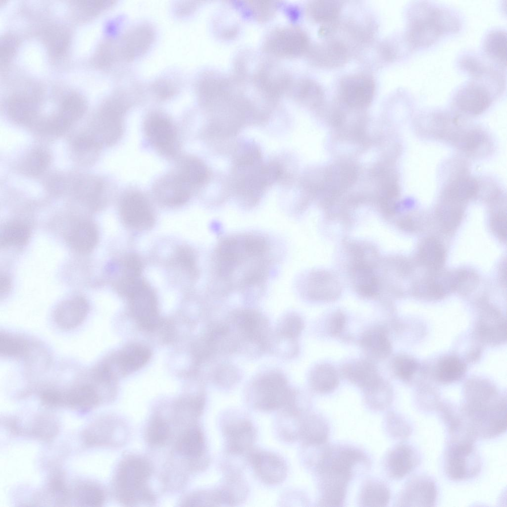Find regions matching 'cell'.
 I'll list each match as a JSON object with an SVG mask.
<instances>
[{
  "label": "cell",
  "instance_id": "cell-26",
  "mask_svg": "<svg viewBox=\"0 0 507 507\" xmlns=\"http://www.w3.org/2000/svg\"><path fill=\"white\" fill-rule=\"evenodd\" d=\"M63 394V405L80 410L96 406L100 397L97 388L91 382L77 385Z\"/></svg>",
  "mask_w": 507,
  "mask_h": 507
},
{
  "label": "cell",
  "instance_id": "cell-9",
  "mask_svg": "<svg viewBox=\"0 0 507 507\" xmlns=\"http://www.w3.org/2000/svg\"><path fill=\"white\" fill-rule=\"evenodd\" d=\"M438 491L435 481L425 475L409 479L399 493L396 500L397 507H425L435 506Z\"/></svg>",
  "mask_w": 507,
  "mask_h": 507
},
{
  "label": "cell",
  "instance_id": "cell-1",
  "mask_svg": "<svg viewBox=\"0 0 507 507\" xmlns=\"http://www.w3.org/2000/svg\"><path fill=\"white\" fill-rule=\"evenodd\" d=\"M406 41L412 49L428 47L442 35L458 31L459 18L449 8L417 1L407 11Z\"/></svg>",
  "mask_w": 507,
  "mask_h": 507
},
{
  "label": "cell",
  "instance_id": "cell-17",
  "mask_svg": "<svg viewBox=\"0 0 507 507\" xmlns=\"http://www.w3.org/2000/svg\"><path fill=\"white\" fill-rule=\"evenodd\" d=\"M315 475L319 494L318 506L333 507L342 506L350 480L330 471L322 472Z\"/></svg>",
  "mask_w": 507,
  "mask_h": 507
},
{
  "label": "cell",
  "instance_id": "cell-4",
  "mask_svg": "<svg viewBox=\"0 0 507 507\" xmlns=\"http://www.w3.org/2000/svg\"><path fill=\"white\" fill-rule=\"evenodd\" d=\"M231 323L237 332V351L252 355L260 354L267 350L270 333L268 320L260 312L247 308L238 310L231 316Z\"/></svg>",
  "mask_w": 507,
  "mask_h": 507
},
{
  "label": "cell",
  "instance_id": "cell-16",
  "mask_svg": "<svg viewBox=\"0 0 507 507\" xmlns=\"http://www.w3.org/2000/svg\"><path fill=\"white\" fill-rule=\"evenodd\" d=\"M120 214L125 223L138 230L151 227L154 217L151 207L146 198L139 193L126 194L120 203Z\"/></svg>",
  "mask_w": 507,
  "mask_h": 507
},
{
  "label": "cell",
  "instance_id": "cell-30",
  "mask_svg": "<svg viewBox=\"0 0 507 507\" xmlns=\"http://www.w3.org/2000/svg\"><path fill=\"white\" fill-rule=\"evenodd\" d=\"M391 497L389 488L377 479H368L363 484L358 496L361 507H386Z\"/></svg>",
  "mask_w": 507,
  "mask_h": 507
},
{
  "label": "cell",
  "instance_id": "cell-40",
  "mask_svg": "<svg viewBox=\"0 0 507 507\" xmlns=\"http://www.w3.org/2000/svg\"><path fill=\"white\" fill-rule=\"evenodd\" d=\"M30 231L25 224L19 221L8 222L0 232V245L3 246L24 245L28 241Z\"/></svg>",
  "mask_w": 507,
  "mask_h": 507
},
{
  "label": "cell",
  "instance_id": "cell-55",
  "mask_svg": "<svg viewBox=\"0 0 507 507\" xmlns=\"http://www.w3.org/2000/svg\"><path fill=\"white\" fill-rule=\"evenodd\" d=\"M123 261V276L140 277L142 264L136 255L130 254L125 257Z\"/></svg>",
  "mask_w": 507,
  "mask_h": 507
},
{
  "label": "cell",
  "instance_id": "cell-23",
  "mask_svg": "<svg viewBox=\"0 0 507 507\" xmlns=\"http://www.w3.org/2000/svg\"><path fill=\"white\" fill-rule=\"evenodd\" d=\"M190 187L174 173L159 180L154 190L156 197L161 202L176 206L188 201L190 195Z\"/></svg>",
  "mask_w": 507,
  "mask_h": 507
},
{
  "label": "cell",
  "instance_id": "cell-12",
  "mask_svg": "<svg viewBox=\"0 0 507 507\" xmlns=\"http://www.w3.org/2000/svg\"><path fill=\"white\" fill-rule=\"evenodd\" d=\"M266 48L281 56L299 55L309 49L306 34L296 27H286L272 32L266 41Z\"/></svg>",
  "mask_w": 507,
  "mask_h": 507
},
{
  "label": "cell",
  "instance_id": "cell-60",
  "mask_svg": "<svg viewBox=\"0 0 507 507\" xmlns=\"http://www.w3.org/2000/svg\"><path fill=\"white\" fill-rule=\"evenodd\" d=\"M10 288V282L9 278L5 276H1L0 277V292L1 294H5Z\"/></svg>",
  "mask_w": 507,
  "mask_h": 507
},
{
  "label": "cell",
  "instance_id": "cell-42",
  "mask_svg": "<svg viewBox=\"0 0 507 507\" xmlns=\"http://www.w3.org/2000/svg\"><path fill=\"white\" fill-rule=\"evenodd\" d=\"M478 189L476 182L467 177L458 178L451 182L445 192V197L457 203L473 197Z\"/></svg>",
  "mask_w": 507,
  "mask_h": 507
},
{
  "label": "cell",
  "instance_id": "cell-29",
  "mask_svg": "<svg viewBox=\"0 0 507 507\" xmlns=\"http://www.w3.org/2000/svg\"><path fill=\"white\" fill-rule=\"evenodd\" d=\"M98 239V231L91 222L83 221L77 224L70 231L68 241L70 246L80 253H87L94 249Z\"/></svg>",
  "mask_w": 507,
  "mask_h": 507
},
{
  "label": "cell",
  "instance_id": "cell-36",
  "mask_svg": "<svg viewBox=\"0 0 507 507\" xmlns=\"http://www.w3.org/2000/svg\"><path fill=\"white\" fill-rule=\"evenodd\" d=\"M507 34L501 29L491 30L485 36L483 48L486 54L499 64L506 66Z\"/></svg>",
  "mask_w": 507,
  "mask_h": 507
},
{
  "label": "cell",
  "instance_id": "cell-56",
  "mask_svg": "<svg viewBox=\"0 0 507 507\" xmlns=\"http://www.w3.org/2000/svg\"><path fill=\"white\" fill-rule=\"evenodd\" d=\"M16 47L15 39L11 36H5L0 40V55L1 64L6 63L13 55Z\"/></svg>",
  "mask_w": 507,
  "mask_h": 507
},
{
  "label": "cell",
  "instance_id": "cell-25",
  "mask_svg": "<svg viewBox=\"0 0 507 507\" xmlns=\"http://www.w3.org/2000/svg\"><path fill=\"white\" fill-rule=\"evenodd\" d=\"M361 347L366 355L372 359L381 360L391 352V345L382 327H377L366 331L360 340Z\"/></svg>",
  "mask_w": 507,
  "mask_h": 507
},
{
  "label": "cell",
  "instance_id": "cell-28",
  "mask_svg": "<svg viewBox=\"0 0 507 507\" xmlns=\"http://www.w3.org/2000/svg\"><path fill=\"white\" fill-rule=\"evenodd\" d=\"M175 174L189 187L203 185L208 176L204 163L192 156L182 158L178 164Z\"/></svg>",
  "mask_w": 507,
  "mask_h": 507
},
{
  "label": "cell",
  "instance_id": "cell-37",
  "mask_svg": "<svg viewBox=\"0 0 507 507\" xmlns=\"http://www.w3.org/2000/svg\"><path fill=\"white\" fill-rule=\"evenodd\" d=\"M35 102L24 96L12 97L7 104V112L11 119L16 123L25 124L32 120L36 111Z\"/></svg>",
  "mask_w": 507,
  "mask_h": 507
},
{
  "label": "cell",
  "instance_id": "cell-6",
  "mask_svg": "<svg viewBox=\"0 0 507 507\" xmlns=\"http://www.w3.org/2000/svg\"><path fill=\"white\" fill-rule=\"evenodd\" d=\"M481 460L474 443L449 442L444 457L445 471L455 481L472 479L481 471Z\"/></svg>",
  "mask_w": 507,
  "mask_h": 507
},
{
  "label": "cell",
  "instance_id": "cell-53",
  "mask_svg": "<svg viewBox=\"0 0 507 507\" xmlns=\"http://www.w3.org/2000/svg\"><path fill=\"white\" fill-rule=\"evenodd\" d=\"M176 260L179 264L192 275L196 273V264L194 255L188 249L182 248L176 254Z\"/></svg>",
  "mask_w": 507,
  "mask_h": 507
},
{
  "label": "cell",
  "instance_id": "cell-24",
  "mask_svg": "<svg viewBox=\"0 0 507 507\" xmlns=\"http://www.w3.org/2000/svg\"><path fill=\"white\" fill-rule=\"evenodd\" d=\"M343 376L363 390L375 383L380 378L377 368L369 360H356L345 364L341 369Z\"/></svg>",
  "mask_w": 507,
  "mask_h": 507
},
{
  "label": "cell",
  "instance_id": "cell-13",
  "mask_svg": "<svg viewBox=\"0 0 507 507\" xmlns=\"http://www.w3.org/2000/svg\"><path fill=\"white\" fill-rule=\"evenodd\" d=\"M375 83L369 75L355 73L341 79L339 94L343 101L352 107H362L371 101L375 92Z\"/></svg>",
  "mask_w": 507,
  "mask_h": 507
},
{
  "label": "cell",
  "instance_id": "cell-59",
  "mask_svg": "<svg viewBox=\"0 0 507 507\" xmlns=\"http://www.w3.org/2000/svg\"><path fill=\"white\" fill-rule=\"evenodd\" d=\"M492 226L496 233L501 238H506V218L503 215H497L493 219Z\"/></svg>",
  "mask_w": 507,
  "mask_h": 507
},
{
  "label": "cell",
  "instance_id": "cell-27",
  "mask_svg": "<svg viewBox=\"0 0 507 507\" xmlns=\"http://www.w3.org/2000/svg\"><path fill=\"white\" fill-rule=\"evenodd\" d=\"M222 506H233L242 503L247 498L248 486L241 474L225 475L218 488Z\"/></svg>",
  "mask_w": 507,
  "mask_h": 507
},
{
  "label": "cell",
  "instance_id": "cell-44",
  "mask_svg": "<svg viewBox=\"0 0 507 507\" xmlns=\"http://www.w3.org/2000/svg\"><path fill=\"white\" fill-rule=\"evenodd\" d=\"M466 366L459 358L454 356L444 357L437 367V376L444 382H451L460 379L464 374Z\"/></svg>",
  "mask_w": 507,
  "mask_h": 507
},
{
  "label": "cell",
  "instance_id": "cell-50",
  "mask_svg": "<svg viewBox=\"0 0 507 507\" xmlns=\"http://www.w3.org/2000/svg\"><path fill=\"white\" fill-rule=\"evenodd\" d=\"M395 374L403 380L411 378L416 369V362L412 358L405 355L399 356L393 363Z\"/></svg>",
  "mask_w": 507,
  "mask_h": 507
},
{
  "label": "cell",
  "instance_id": "cell-2",
  "mask_svg": "<svg viewBox=\"0 0 507 507\" xmlns=\"http://www.w3.org/2000/svg\"><path fill=\"white\" fill-rule=\"evenodd\" d=\"M268 248L264 238L256 235L246 234L224 239L217 252L220 275L229 279L242 265L249 262H265Z\"/></svg>",
  "mask_w": 507,
  "mask_h": 507
},
{
  "label": "cell",
  "instance_id": "cell-45",
  "mask_svg": "<svg viewBox=\"0 0 507 507\" xmlns=\"http://www.w3.org/2000/svg\"><path fill=\"white\" fill-rule=\"evenodd\" d=\"M303 319L297 314L290 312L283 315L277 325V335L289 339H296L303 330Z\"/></svg>",
  "mask_w": 507,
  "mask_h": 507
},
{
  "label": "cell",
  "instance_id": "cell-11",
  "mask_svg": "<svg viewBox=\"0 0 507 507\" xmlns=\"http://www.w3.org/2000/svg\"><path fill=\"white\" fill-rule=\"evenodd\" d=\"M248 462L257 477L266 484H279L287 476L285 460L274 453L253 448L249 453Z\"/></svg>",
  "mask_w": 507,
  "mask_h": 507
},
{
  "label": "cell",
  "instance_id": "cell-19",
  "mask_svg": "<svg viewBox=\"0 0 507 507\" xmlns=\"http://www.w3.org/2000/svg\"><path fill=\"white\" fill-rule=\"evenodd\" d=\"M146 135L151 143L160 152L172 155L176 149V135L172 123L164 116L154 115L145 125Z\"/></svg>",
  "mask_w": 507,
  "mask_h": 507
},
{
  "label": "cell",
  "instance_id": "cell-51",
  "mask_svg": "<svg viewBox=\"0 0 507 507\" xmlns=\"http://www.w3.org/2000/svg\"><path fill=\"white\" fill-rule=\"evenodd\" d=\"M238 369L230 364L220 365L216 374V379L220 386L229 387L236 383L240 379Z\"/></svg>",
  "mask_w": 507,
  "mask_h": 507
},
{
  "label": "cell",
  "instance_id": "cell-7",
  "mask_svg": "<svg viewBox=\"0 0 507 507\" xmlns=\"http://www.w3.org/2000/svg\"><path fill=\"white\" fill-rule=\"evenodd\" d=\"M370 465L368 456L362 450L347 445L329 444L313 472L329 470L352 479L358 473L367 471Z\"/></svg>",
  "mask_w": 507,
  "mask_h": 507
},
{
  "label": "cell",
  "instance_id": "cell-21",
  "mask_svg": "<svg viewBox=\"0 0 507 507\" xmlns=\"http://www.w3.org/2000/svg\"><path fill=\"white\" fill-rule=\"evenodd\" d=\"M89 306L83 297L76 296L61 303L54 312L56 324L65 330L74 329L80 325L86 318Z\"/></svg>",
  "mask_w": 507,
  "mask_h": 507
},
{
  "label": "cell",
  "instance_id": "cell-22",
  "mask_svg": "<svg viewBox=\"0 0 507 507\" xmlns=\"http://www.w3.org/2000/svg\"><path fill=\"white\" fill-rule=\"evenodd\" d=\"M86 109V102L81 96L69 95L62 101L57 114L50 122V130L56 134L64 133L82 117Z\"/></svg>",
  "mask_w": 507,
  "mask_h": 507
},
{
  "label": "cell",
  "instance_id": "cell-38",
  "mask_svg": "<svg viewBox=\"0 0 507 507\" xmlns=\"http://www.w3.org/2000/svg\"><path fill=\"white\" fill-rule=\"evenodd\" d=\"M205 447L203 434L197 427H193L186 432L178 444L180 453L191 458H198L203 456Z\"/></svg>",
  "mask_w": 507,
  "mask_h": 507
},
{
  "label": "cell",
  "instance_id": "cell-57",
  "mask_svg": "<svg viewBox=\"0 0 507 507\" xmlns=\"http://www.w3.org/2000/svg\"><path fill=\"white\" fill-rule=\"evenodd\" d=\"M42 403L49 406H57L63 405V392L54 389H48L41 395Z\"/></svg>",
  "mask_w": 507,
  "mask_h": 507
},
{
  "label": "cell",
  "instance_id": "cell-10",
  "mask_svg": "<svg viewBox=\"0 0 507 507\" xmlns=\"http://www.w3.org/2000/svg\"><path fill=\"white\" fill-rule=\"evenodd\" d=\"M482 76L475 77L460 87L454 100L459 109L468 114H478L490 105L493 96L490 83L482 82Z\"/></svg>",
  "mask_w": 507,
  "mask_h": 507
},
{
  "label": "cell",
  "instance_id": "cell-32",
  "mask_svg": "<svg viewBox=\"0 0 507 507\" xmlns=\"http://www.w3.org/2000/svg\"><path fill=\"white\" fill-rule=\"evenodd\" d=\"M339 377L334 367L327 363L318 364L310 371L309 383L312 389L320 394L334 390L339 384Z\"/></svg>",
  "mask_w": 507,
  "mask_h": 507
},
{
  "label": "cell",
  "instance_id": "cell-46",
  "mask_svg": "<svg viewBox=\"0 0 507 507\" xmlns=\"http://www.w3.org/2000/svg\"><path fill=\"white\" fill-rule=\"evenodd\" d=\"M78 503L84 506H101L104 501V494L98 486L91 483L79 485L75 491Z\"/></svg>",
  "mask_w": 507,
  "mask_h": 507
},
{
  "label": "cell",
  "instance_id": "cell-43",
  "mask_svg": "<svg viewBox=\"0 0 507 507\" xmlns=\"http://www.w3.org/2000/svg\"><path fill=\"white\" fill-rule=\"evenodd\" d=\"M383 425L387 435L396 440L406 439L412 431V427L407 420L394 411H389L386 414Z\"/></svg>",
  "mask_w": 507,
  "mask_h": 507
},
{
  "label": "cell",
  "instance_id": "cell-41",
  "mask_svg": "<svg viewBox=\"0 0 507 507\" xmlns=\"http://www.w3.org/2000/svg\"><path fill=\"white\" fill-rule=\"evenodd\" d=\"M308 13L316 21L328 23L335 20L339 15L341 4L335 0H317L309 4Z\"/></svg>",
  "mask_w": 507,
  "mask_h": 507
},
{
  "label": "cell",
  "instance_id": "cell-33",
  "mask_svg": "<svg viewBox=\"0 0 507 507\" xmlns=\"http://www.w3.org/2000/svg\"><path fill=\"white\" fill-rule=\"evenodd\" d=\"M26 338L5 332L0 333V354L4 357L26 359L34 347Z\"/></svg>",
  "mask_w": 507,
  "mask_h": 507
},
{
  "label": "cell",
  "instance_id": "cell-14",
  "mask_svg": "<svg viewBox=\"0 0 507 507\" xmlns=\"http://www.w3.org/2000/svg\"><path fill=\"white\" fill-rule=\"evenodd\" d=\"M122 107L115 104L105 106L97 116L93 124V134L89 135L101 146L112 145L120 137L122 130Z\"/></svg>",
  "mask_w": 507,
  "mask_h": 507
},
{
  "label": "cell",
  "instance_id": "cell-15",
  "mask_svg": "<svg viewBox=\"0 0 507 507\" xmlns=\"http://www.w3.org/2000/svg\"><path fill=\"white\" fill-rule=\"evenodd\" d=\"M420 455L416 449L406 443L395 445L386 454L384 467L387 475L399 480L408 475L419 464Z\"/></svg>",
  "mask_w": 507,
  "mask_h": 507
},
{
  "label": "cell",
  "instance_id": "cell-35",
  "mask_svg": "<svg viewBox=\"0 0 507 507\" xmlns=\"http://www.w3.org/2000/svg\"><path fill=\"white\" fill-rule=\"evenodd\" d=\"M363 391L365 403L371 410H383L387 408L391 403V390L388 384L381 378Z\"/></svg>",
  "mask_w": 507,
  "mask_h": 507
},
{
  "label": "cell",
  "instance_id": "cell-5",
  "mask_svg": "<svg viewBox=\"0 0 507 507\" xmlns=\"http://www.w3.org/2000/svg\"><path fill=\"white\" fill-rule=\"evenodd\" d=\"M224 440L225 455L248 457L256 438L252 422L246 416L236 411H228L221 420Z\"/></svg>",
  "mask_w": 507,
  "mask_h": 507
},
{
  "label": "cell",
  "instance_id": "cell-52",
  "mask_svg": "<svg viewBox=\"0 0 507 507\" xmlns=\"http://www.w3.org/2000/svg\"><path fill=\"white\" fill-rule=\"evenodd\" d=\"M459 64L463 70L474 77L483 76L491 70L490 68H487L480 60L472 55L462 57L460 60Z\"/></svg>",
  "mask_w": 507,
  "mask_h": 507
},
{
  "label": "cell",
  "instance_id": "cell-3",
  "mask_svg": "<svg viewBox=\"0 0 507 507\" xmlns=\"http://www.w3.org/2000/svg\"><path fill=\"white\" fill-rule=\"evenodd\" d=\"M296 390L290 388L285 375L277 370H268L250 382L247 399L255 409L262 411L280 410L292 399Z\"/></svg>",
  "mask_w": 507,
  "mask_h": 507
},
{
  "label": "cell",
  "instance_id": "cell-54",
  "mask_svg": "<svg viewBox=\"0 0 507 507\" xmlns=\"http://www.w3.org/2000/svg\"><path fill=\"white\" fill-rule=\"evenodd\" d=\"M346 322V316L342 312H335L331 315L327 323L328 333L333 336L340 334L345 326Z\"/></svg>",
  "mask_w": 507,
  "mask_h": 507
},
{
  "label": "cell",
  "instance_id": "cell-20",
  "mask_svg": "<svg viewBox=\"0 0 507 507\" xmlns=\"http://www.w3.org/2000/svg\"><path fill=\"white\" fill-rule=\"evenodd\" d=\"M312 62L322 67H335L344 63L349 56L346 45L340 40L329 39L319 42L309 50Z\"/></svg>",
  "mask_w": 507,
  "mask_h": 507
},
{
  "label": "cell",
  "instance_id": "cell-39",
  "mask_svg": "<svg viewBox=\"0 0 507 507\" xmlns=\"http://www.w3.org/2000/svg\"><path fill=\"white\" fill-rule=\"evenodd\" d=\"M418 254L421 262L432 269L440 268L445 260V253L443 246L433 238L427 239L421 244Z\"/></svg>",
  "mask_w": 507,
  "mask_h": 507
},
{
  "label": "cell",
  "instance_id": "cell-58",
  "mask_svg": "<svg viewBox=\"0 0 507 507\" xmlns=\"http://www.w3.org/2000/svg\"><path fill=\"white\" fill-rule=\"evenodd\" d=\"M252 5V11L258 18H266L271 16L275 10V5L269 1L257 2Z\"/></svg>",
  "mask_w": 507,
  "mask_h": 507
},
{
  "label": "cell",
  "instance_id": "cell-47",
  "mask_svg": "<svg viewBox=\"0 0 507 507\" xmlns=\"http://www.w3.org/2000/svg\"><path fill=\"white\" fill-rule=\"evenodd\" d=\"M50 156L44 150L37 149L32 152L24 161V171L30 175H37L47 168Z\"/></svg>",
  "mask_w": 507,
  "mask_h": 507
},
{
  "label": "cell",
  "instance_id": "cell-18",
  "mask_svg": "<svg viewBox=\"0 0 507 507\" xmlns=\"http://www.w3.org/2000/svg\"><path fill=\"white\" fill-rule=\"evenodd\" d=\"M132 313L141 325L147 329L158 323L156 300L154 294L144 283L128 298Z\"/></svg>",
  "mask_w": 507,
  "mask_h": 507
},
{
  "label": "cell",
  "instance_id": "cell-49",
  "mask_svg": "<svg viewBox=\"0 0 507 507\" xmlns=\"http://www.w3.org/2000/svg\"><path fill=\"white\" fill-rule=\"evenodd\" d=\"M169 428L167 424L160 418L153 419L149 426L147 437L149 442L154 445H160L167 440Z\"/></svg>",
  "mask_w": 507,
  "mask_h": 507
},
{
  "label": "cell",
  "instance_id": "cell-48",
  "mask_svg": "<svg viewBox=\"0 0 507 507\" xmlns=\"http://www.w3.org/2000/svg\"><path fill=\"white\" fill-rule=\"evenodd\" d=\"M296 87V95L302 100L317 102L323 98L324 93L322 88L312 80H303Z\"/></svg>",
  "mask_w": 507,
  "mask_h": 507
},
{
  "label": "cell",
  "instance_id": "cell-34",
  "mask_svg": "<svg viewBox=\"0 0 507 507\" xmlns=\"http://www.w3.org/2000/svg\"><path fill=\"white\" fill-rule=\"evenodd\" d=\"M151 356L145 347L133 345L126 348L117 357V364L122 371L131 372L143 366Z\"/></svg>",
  "mask_w": 507,
  "mask_h": 507
},
{
  "label": "cell",
  "instance_id": "cell-8",
  "mask_svg": "<svg viewBox=\"0 0 507 507\" xmlns=\"http://www.w3.org/2000/svg\"><path fill=\"white\" fill-rule=\"evenodd\" d=\"M150 474L148 463L143 459L133 458L121 466L117 476L118 487L125 502L132 503L145 495L144 485Z\"/></svg>",
  "mask_w": 507,
  "mask_h": 507
},
{
  "label": "cell",
  "instance_id": "cell-31",
  "mask_svg": "<svg viewBox=\"0 0 507 507\" xmlns=\"http://www.w3.org/2000/svg\"><path fill=\"white\" fill-rule=\"evenodd\" d=\"M329 434L328 424L318 414L308 412L304 419L301 440L303 444H319L327 442Z\"/></svg>",
  "mask_w": 507,
  "mask_h": 507
}]
</instances>
